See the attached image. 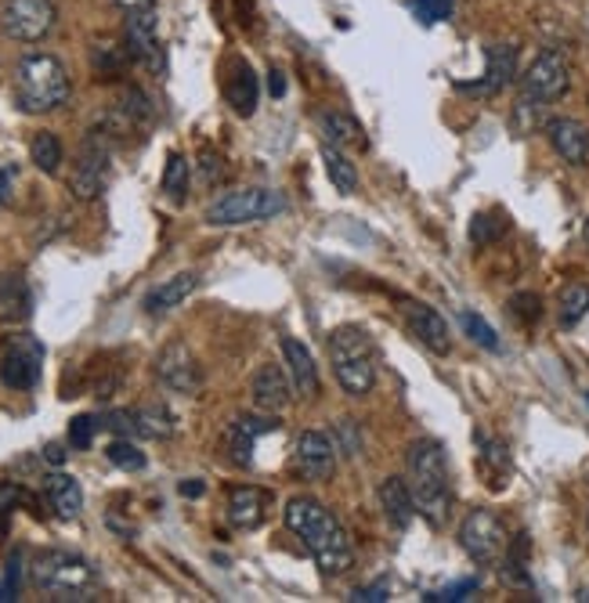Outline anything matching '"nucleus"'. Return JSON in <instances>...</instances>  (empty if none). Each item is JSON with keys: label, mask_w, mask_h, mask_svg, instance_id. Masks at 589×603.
I'll return each mask as SVG.
<instances>
[{"label": "nucleus", "mask_w": 589, "mask_h": 603, "mask_svg": "<svg viewBox=\"0 0 589 603\" xmlns=\"http://www.w3.org/2000/svg\"><path fill=\"white\" fill-rule=\"evenodd\" d=\"M282 520L286 528L297 534V539L308 545L311 561L319 564L322 575H347L355 567V545H351V534L344 525L326 509L319 499L311 495H293L286 509H282Z\"/></svg>", "instance_id": "f257e3e1"}, {"label": "nucleus", "mask_w": 589, "mask_h": 603, "mask_svg": "<svg viewBox=\"0 0 589 603\" xmlns=\"http://www.w3.org/2000/svg\"><path fill=\"white\" fill-rule=\"evenodd\" d=\"M409 492L420 514L430 528H445L452 514V477H449V459L445 448L438 441L420 438L409 445Z\"/></svg>", "instance_id": "f03ea898"}, {"label": "nucleus", "mask_w": 589, "mask_h": 603, "mask_svg": "<svg viewBox=\"0 0 589 603\" xmlns=\"http://www.w3.org/2000/svg\"><path fill=\"white\" fill-rule=\"evenodd\" d=\"M73 95L70 73L54 54H26L15 65V106L29 116H44V112L62 109Z\"/></svg>", "instance_id": "7ed1b4c3"}, {"label": "nucleus", "mask_w": 589, "mask_h": 603, "mask_svg": "<svg viewBox=\"0 0 589 603\" xmlns=\"http://www.w3.org/2000/svg\"><path fill=\"white\" fill-rule=\"evenodd\" d=\"M330 361L336 372V383L351 397H366L377 386V344L366 325H336L330 333Z\"/></svg>", "instance_id": "20e7f679"}, {"label": "nucleus", "mask_w": 589, "mask_h": 603, "mask_svg": "<svg viewBox=\"0 0 589 603\" xmlns=\"http://www.w3.org/2000/svg\"><path fill=\"white\" fill-rule=\"evenodd\" d=\"M33 586L51 600H90L98 571L70 550H48L33 561Z\"/></svg>", "instance_id": "39448f33"}, {"label": "nucleus", "mask_w": 589, "mask_h": 603, "mask_svg": "<svg viewBox=\"0 0 589 603\" xmlns=\"http://www.w3.org/2000/svg\"><path fill=\"white\" fill-rule=\"evenodd\" d=\"M290 202L275 188H235L224 192L221 199H213L207 207V224L213 227H235V224H254V221H271L279 213H286Z\"/></svg>", "instance_id": "423d86ee"}, {"label": "nucleus", "mask_w": 589, "mask_h": 603, "mask_svg": "<svg viewBox=\"0 0 589 603\" xmlns=\"http://www.w3.org/2000/svg\"><path fill=\"white\" fill-rule=\"evenodd\" d=\"M109 159H112V145H109V134L106 131H90L84 145H81V156H76V167L70 174V192L81 202H95L101 192L109 185Z\"/></svg>", "instance_id": "0eeeda50"}, {"label": "nucleus", "mask_w": 589, "mask_h": 603, "mask_svg": "<svg viewBox=\"0 0 589 603\" xmlns=\"http://www.w3.org/2000/svg\"><path fill=\"white\" fill-rule=\"evenodd\" d=\"M459 545L463 553L470 556L474 564H500L506 545H510V531L492 509H470L459 525Z\"/></svg>", "instance_id": "6e6552de"}, {"label": "nucleus", "mask_w": 589, "mask_h": 603, "mask_svg": "<svg viewBox=\"0 0 589 603\" xmlns=\"http://www.w3.org/2000/svg\"><path fill=\"white\" fill-rule=\"evenodd\" d=\"M54 19H59L54 0H4L0 8V26L19 44L44 40L54 29Z\"/></svg>", "instance_id": "1a4fd4ad"}, {"label": "nucleus", "mask_w": 589, "mask_h": 603, "mask_svg": "<svg viewBox=\"0 0 589 603\" xmlns=\"http://www.w3.org/2000/svg\"><path fill=\"white\" fill-rule=\"evenodd\" d=\"M568 87H572V70L561 51H542L525 70V76H520V95L531 101H542V106L564 98Z\"/></svg>", "instance_id": "9d476101"}, {"label": "nucleus", "mask_w": 589, "mask_h": 603, "mask_svg": "<svg viewBox=\"0 0 589 603\" xmlns=\"http://www.w3.org/2000/svg\"><path fill=\"white\" fill-rule=\"evenodd\" d=\"M40 366H44L40 340H33L29 333L11 336L4 355H0V383L11 386V391H33L40 380Z\"/></svg>", "instance_id": "9b49d317"}, {"label": "nucleus", "mask_w": 589, "mask_h": 603, "mask_svg": "<svg viewBox=\"0 0 589 603\" xmlns=\"http://www.w3.org/2000/svg\"><path fill=\"white\" fill-rule=\"evenodd\" d=\"M123 44H127L131 59L149 65V70H163V48H160V22H156V8H134L127 11V26H123Z\"/></svg>", "instance_id": "f8f14e48"}, {"label": "nucleus", "mask_w": 589, "mask_h": 603, "mask_svg": "<svg viewBox=\"0 0 589 603\" xmlns=\"http://www.w3.org/2000/svg\"><path fill=\"white\" fill-rule=\"evenodd\" d=\"M336 470V445L322 430H304L293 445V473L304 481H326Z\"/></svg>", "instance_id": "ddd939ff"}, {"label": "nucleus", "mask_w": 589, "mask_h": 603, "mask_svg": "<svg viewBox=\"0 0 589 603\" xmlns=\"http://www.w3.org/2000/svg\"><path fill=\"white\" fill-rule=\"evenodd\" d=\"M156 377L174 394H199L203 386V369L196 355L185 344H167L156 358Z\"/></svg>", "instance_id": "4468645a"}, {"label": "nucleus", "mask_w": 589, "mask_h": 603, "mask_svg": "<svg viewBox=\"0 0 589 603\" xmlns=\"http://www.w3.org/2000/svg\"><path fill=\"white\" fill-rule=\"evenodd\" d=\"M271 430H279V419L275 416H240L232 419L229 430H224V452H229V459L235 466H254V448H257V438L271 434Z\"/></svg>", "instance_id": "2eb2a0df"}, {"label": "nucleus", "mask_w": 589, "mask_h": 603, "mask_svg": "<svg viewBox=\"0 0 589 603\" xmlns=\"http://www.w3.org/2000/svg\"><path fill=\"white\" fill-rule=\"evenodd\" d=\"M250 394H254V405L260 408V413H271V416L286 413L290 402L297 397L290 372L282 366H260L250 380Z\"/></svg>", "instance_id": "dca6fc26"}, {"label": "nucleus", "mask_w": 589, "mask_h": 603, "mask_svg": "<svg viewBox=\"0 0 589 603\" xmlns=\"http://www.w3.org/2000/svg\"><path fill=\"white\" fill-rule=\"evenodd\" d=\"M402 315H405L409 333L420 340L427 350H434V355H449V347H452L449 325H445V318L434 311V307L416 304V300H402Z\"/></svg>", "instance_id": "f3484780"}, {"label": "nucleus", "mask_w": 589, "mask_h": 603, "mask_svg": "<svg viewBox=\"0 0 589 603\" xmlns=\"http://www.w3.org/2000/svg\"><path fill=\"white\" fill-rule=\"evenodd\" d=\"M517 76V48L514 44H492L489 48V70L478 79V84H456V90L463 95H481V98H492Z\"/></svg>", "instance_id": "a211bd4d"}, {"label": "nucleus", "mask_w": 589, "mask_h": 603, "mask_svg": "<svg viewBox=\"0 0 589 603\" xmlns=\"http://www.w3.org/2000/svg\"><path fill=\"white\" fill-rule=\"evenodd\" d=\"M542 131H547L553 152H557L564 163L582 167L589 159V131H586V123L572 120V116H553V120H547V127H542Z\"/></svg>", "instance_id": "6ab92c4d"}, {"label": "nucleus", "mask_w": 589, "mask_h": 603, "mask_svg": "<svg viewBox=\"0 0 589 603\" xmlns=\"http://www.w3.org/2000/svg\"><path fill=\"white\" fill-rule=\"evenodd\" d=\"M282 358H286V372L297 397H319V366H315L308 344H300L297 336H286L282 340Z\"/></svg>", "instance_id": "aec40b11"}, {"label": "nucleus", "mask_w": 589, "mask_h": 603, "mask_svg": "<svg viewBox=\"0 0 589 603\" xmlns=\"http://www.w3.org/2000/svg\"><path fill=\"white\" fill-rule=\"evenodd\" d=\"M268 503H271V495L265 492V488H257V484L232 488V492H229V520H232L235 528L254 531V528L265 525Z\"/></svg>", "instance_id": "412c9836"}, {"label": "nucleus", "mask_w": 589, "mask_h": 603, "mask_svg": "<svg viewBox=\"0 0 589 603\" xmlns=\"http://www.w3.org/2000/svg\"><path fill=\"white\" fill-rule=\"evenodd\" d=\"M44 499H48V506L54 509V517H62V520H76L84 514V488L76 477L62 473V470L44 477Z\"/></svg>", "instance_id": "4be33fe9"}, {"label": "nucleus", "mask_w": 589, "mask_h": 603, "mask_svg": "<svg viewBox=\"0 0 589 603\" xmlns=\"http://www.w3.org/2000/svg\"><path fill=\"white\" fill-rule=\"evenodd\" d=\"M380 509L383 517H388V525L394 531H405L413 525L416 517V503H413V492H409V481H402V477H388V481L380 484Z\"/></svg>", "instance_id": "5701e85b"}, {"label": "nucleus", "mask_w": 589, "mask_h": 603, "mask_svg": "<svg viewBox=\"0 0 589 603\" xmlns=\"http://www.w3.org/2000/svg\"><path fill=\"white\" fill-rule=\"evenodd\" d=\"M257 73L250 70V62L243 59H232V73L224 79V98H229V106L240 112V116H254L257 112Z\"/></svg>", "instance_id": "b1692460"}, {"label": "nucleus", "mask_w": 589, "mask_h": 603, "mask_svg": "<svg viewBox=\"0 0 589 603\" xmlns=\"http://www.w3.org/2000/svg\"><path fill=\"white\" fill-rule=\"evenodd\" d=\"M196 290H199L196 271H181V275L160 282V286H156L149 297H145V311H149V315H167V311H174V307L185 304Z\"/></svg>", "instance_id": "393cba45"}, {"label": "nucleus", "mask_w": 589, "mask_h": 603, "mask_svg": "<svg viewBox=\"0 0 589 603\" xmlns=\"http://www.w3.org/2000/svg\"><path fill=\"white\" fill-rule=\"evenodd\" d=\"M29 286L22 275H4L0 279V322H26L29 318Z\"/></svg>", "instance_id": "a878e982"}, {"label": "nucleus", "mask_w": 589, "mask_h": 603, "mask_svg": "<svg viewBox=\"0 0 589 603\" xmlns=\"http://www.w3.org/2000/svg\"><path fill=\"white\" fill-rule=\"evenodd\" d=\"M174 413L167 405H142L134 408V434L138 438H149V441H167L174 438Z\"/></svg>", "instance_id": "bb28decb"}, {"label": "nucleus", "mask_w": 589, "mask_h": 603, "mask_svg": "<svg viewBox=\"0 0 589 603\" xmlns=\"http://www.w3.org/2000/svg\"><path fill=\"white\" fill-rule=\"evenodd\" d=\"M322 163H326V174H330L336 192H344V196H355V192H358V167L344 156V149H340V145L322 141Z\"/></svg>", "instance_id": "cd10ccee"}, {"label": "nucleus", "mask_w": 589, "mask_h": 603, "mask_svg": "<svg viewBox=\"0 0 589 603\" xmlns=\"http://www.w3.org/2000/svg\"><path fill=\"white\" fill-rule=\"evenodd\" d=\"M319 127L326 134V141L340 145V149H366V138H361V127L358 120H351L347 112H322L319 116Z\"/></svg>", "instance_id": "c85d7f7f"}, {"label": "nucleus", "mask_w": 589, "mask_h": 603, "mask_svg": "<svg viewBox=\"0 0 589 603\" xmlns=\"http://www.w3.org/2000/svg\"><path fill=\"white\" fill-rule=\"evenodd\" d=\"M478 466H481V473L489 477V488H503L510 470H514V463H510V452H506L503 441H489V438H481Z\"/></svg>", "instance_id": "c756f323"}, {"label": "nucleus", "mask_w": 589, "mask_h": 603, "mask_svg": "<svg viewBox=\"0 0 589 603\" xmlns=\"http://www.w3.org/2000/svg\"><path fill=\"white\" fill-rule=\"evenodd\" d=\"M525 550H528V542H525V534H520V542H510L506 553H503V561H500V575H503V582L510 589H531Z\"/></svg>", "instance_id": "7c9ffc66"}, {"label": "nucleus", "mask_w": 589, "mask_h": 603, "mask_svg": "<svg viewBox=\"0 0 589 603\" xmlns=\"http://www.w3.org/2000/svg\"><path fill=\"white\" fill-rule=\"evenodd\" d=\"M29 159H33V167L44 170V174H59V167H62V141H59V134H51V131L33 134Z\"/></svg>", "instance_id": "2f4dec72"}, {"label": "nucleus", "mask_w": 589, "mask_h": 603, "mask_svg": "<svg viewBox=\"0 0 589 603\" xmlns=\"http://www.w3.org/2000/svg\"><path fill=\"white\" fill-rule=\"evenodd\" d=\"M589 315V286L586 282H568L561 293V325L575 329Z\"/></svg>", "instance_id": "473e14b6"}, {"label": "nucleus", "mask_w": 589, "mask_h": 603, "mask_svg": "<svg viewBox=\"0 0 589 603\" xmlns=\"http://www.w3.org/2000/svg\"><path fill=\"white\" fill-rule=\"evenodd\" d=\"M188 177H192L188 159L181 156V152H170V156H167V167H163V192H167V199H174V202L185 199Z\"/></svg>", "instance_id": "72a5a7b5"}, {"label": "nucleus", "mask_w": 589, "mask_h": 603, "mask_svg": "<svg viewBox=\"0 0 589 603\" xmlns=\"http://www.w3.org/2000/svg\"><path fill=\"white\" fill-rule=\"evenodd\" d=\"M106 459L112 463V466H120V470H127V473H138V470H145V452L134 445V441H127V438H116L112 445L106 448Z\"/></svg>", "instance_id": "f704fd0d"}, {"label": "nucleus", "mask_w": 589, "mask_h": 603, "mask_svg": "<svg viewBox=\"0 0 589 603\" xmlns=\"http://www.w3.org/2000/svg\"><path fill=\"white\" fill-rule=\"evenodd\" d=\"M90 62H95V70L98 73H120L123 70V65H127V62H134L131 59V51H127V44H123V48H120V44H95V51H90Z\"/></svg>", "instance_id": "c9c22d12"}, {"label": "nucleus", "mask_w": 589, "mask_h": 603, "mask_svg": "<svg viewBox=\"0 0 589 603\" xmlns=\"http://www.w3.org/2000/svg\"><path fill=\"white\" fill-rule=\"evenodd\" d=\"M506 218L503 213H478V218L470 221V243L474 246H489L495 238L506 235Z\"/></svg>", "instance_id": "e433bc0d"}, {"label": "nucleus", "mask_w": 589, "mask_h": 603, "mask_svg": "<svg viewBox=\"0 0 589 603\" xmlns=\"http://www.w3.org/2000/svg\"><path fill=\"white\" fill-rule=\"evenodd\" d=\"M459 322H463V333H467L474 344H481L484 350H500V336H495V329L484 322L478 311H463Z\"/></svg>", "instance_id": "4c0bfd02"}, {"label": "nucleus", "mask_w": 589, "mask_h": 603, "mask_svg": "<svg viewBox=\"0 0 589 603\" xmlns=\"http://www.w3.org/2000/svg\"><path fill=\"white\" fill-rule=\"evenodd\" d=\"M413 15L424 22V26H438V22L452 19V8H456V0H413Z\"/></svg>", "instance_id": "58836bf2"}, {"label": "nucleus", "mask_w": 589, "mask_h": 603, "mask_svg": "<svg viewBox=\"0 0 589 603\" xmlns=\"http://www.w3.org/2000/svg\"><path fill=\"white\" fill-rule=\"evenodd\" d=\"M101 430V419L95 416H76L70 423V445L73 448H90V441H95V434Z\"/></svg>", "instance_id": "ea45409f"}, {"label": "nucleus", "mask_w": 589, "mask_h": 603, "mask_svg": "<svg viewBox=\"0 0 589 603\" xmlns=\"http://www.w3.org/2000/svg\"><path fill=\"white\" fill-rule=\"evenodd\" d=\"M510 307H514V315L525 325H536L542 318V297H536V293H517V297L510 300Z\"/></svg>", "instance_id": "a19ab883"}, {"label": "nucleus", "mask_w": 589, "mask_h": 603, "mask_svg": "<svg viewBox=\"0 0 589 603\" xmlns=\"http://www.w3.org/2000/svg\"><path fill=\"white\" fill-rule=\"evenodd\" d=\"M101 427H109L112 434H120V438H134V408H116V413H106V419H101Z\"/></svg>", "instance_id": "79ce46f5"}, {"label": "nucleus", "mask_w": 589, "mask_h": 603, "mask_svg": "<svg viewBox=\"0 0 589 603\" xmlns=\"http://www.w3.org/2000/svg\"><path fill=\"white\" fill-rule=\"evenodd\" d=\"M15 181H19V163H0V207H8L15 196Z\"/></svg>", "instance_id": "37998d69"}, {"label": "nucleus", "mask_w": 589, "mask_h": 603, "mask_svg": "<svg viewBox=\"0 0 589 603\" xmlns=\"http://www.w3.org/2000/svg\"><path fill=\"white\" fill-rule=\"evenodd\" d=\"M474 589H478V578H467V582H456V586H449V589H441V593H430L427 600H434V603H445V600H467Z\"/></svg>", "instance_id": "c03bdc74"}, {"label": "nucleus", "mask_w": 589, "mask_h": 603, "mask_svg": "<svg viewBox=\"0 0 589 603\" xmlns=\"http://www.w3.org/2000/svg\"><path fill=\"white\" fill-rule=\"evenodd\" d=\"M340 434H344V441H336V452H344V455H358V427H355V419H344V423L336 427Z\"/></svg>", "instance_id": "a18cd8bd"}, {"label": "nucleus", "mask_w": 589, "mask_h": 603, "mask_svg": "<svg viewBox=\"0 0 589 603\" xmlns=\"http://www.w3.org/2000/svg\"><path fill=\"white\" fill-rule=\"evenodd\" d=\"M199 170H203V181H207V185H213V181H218V177H224V159H221L218 152L203 149V163H199Z\"/></svg>", "instance_id": "49530a36"}, {"label": "nucleus", "mask_w": 589, "mask_h": 603, "mask_svg": "<svg viewBox=\"0 0 589 603\" xmlns=\"http://www.w3.org/2000/svg\"><path fill=\"white\" fill-rule=\"evenodd\" d=\"M15 596H19V556H11L8 575H4V582H0V600H15Z\"/></svg>", "instance_id": "de8ad7c7"}, {"label": "nucleus", "mask_w": 589, "mask_h": 603, "mask_svg": "<svg viewBox=\"0 0 589 603\" xmlns=\"http://www.w3.org/2000/svg\"><path fill=\"white\" fill-rule=\"evenodd\" d=\"M391 596V589H388V582H380V586H366V589H355V593H351V600H369V603H383Z\"/></svg>", "instance_id": "09e8293b"}, {"label": "nucleus", "mask_w": 589, "mask_h": 603, "mask_svg": "<svg viewBox=\"0 0 589 603\" xmlns=\"http://www.w3.org/2000/svg\"><path fill=\"white\" fill-rule=\"evenodd\" d=\"M268 95H271V98H282V95H286V76H282V70H271V73H268Z\"/></svg>", "instance_id": "8fccbe9b"}, {"label": "nucleus", "mask_w": 589, "mask_h": 603, "mask_svg": "<svg viewBox=\"0 0 589 603\" xmlns=\"http://www.w3.org/2000/svg\"><path fill=\"white\" fill-rule=\"evenodd\" d=\"M177 492L185 495V499H199L203 492H207V484H203L199 477H192V481H181V484H177Z\"/></svg>", "instance_id": "3c124183"}, {"label": "nucleus", "mask_w": 589, "mask_h": 603, "mask_svg": "<svg viewBox=\"0 0 589 603\" xmlns=\"http://www.w3.org/2000/svg\"><path fill=\"white\" fill-rule=\"evenodd\" d=\"M44 459H48L51 466H62V463H65V452H62V445H48V448H44Z\"/></svg>", "instance_id": "603ef678"}, {"label": "nucleus", "mask_w": 589, "mask_h": 603, "mask_svg": "<svg viewBox=\"0 0 589 603\" xmlns=\"http://www.w3.org/2000/svg\"><path fill=\"white\" fill-rule=\"evenodd\" d=\"M112 4H120L123 11H134V8H149L152 0H112Z\"/></svg>", "instance_id": "864d4df0"}, {"label": "nucleus", "mask_w": 589, "mask_h": 603, "mask_svg": "<svg viewBox=\"0 0 589 603\" xmlns=\"http://www.w3.org/2000/svg\"><path fill=\"white\" fill-rule=\"evenodd\" d=\"M575 600H579V603H589V582H586V586H579V593H575Z\"/></svg>", "instance_id": "5fc2aeb1"}, {"label": "nucleus", "mask_w": 589, "mask_h": 603, "mask_svg": "<svg viewBox=\"0 0 589 603\" xmlns=\"http://www.w3.org/2000/svg\"><path fill=\"white\" fill-rule=\"evenodd\" d=\"M586 246H589V221H586Z\"/></svg>", "instance_id": "6e6d98bb"}]
</instances>
